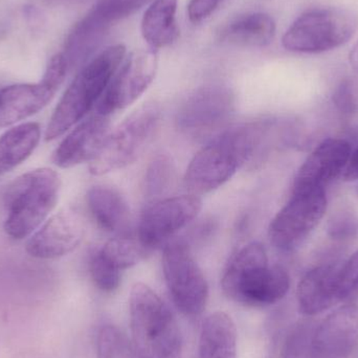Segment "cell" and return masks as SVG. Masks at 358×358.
<instances>
[{
  "label": "cell",
  "mask_w": 358,
  "mask_h": 358,
  "mask_svg": "<svg viewBox=\"0 0 358 358\" xmlns=\"http://www.w3.org/2000/svg\"><path fill=\"white\" fill-rule=\"evenodd\" d=\"M275 125V120H260L221 132L189 162L183 178L187 191L198 196L222 187L264 150Z\"/></svg>",
  "instance_id": "1"
},
{
  "label": "cell",
  "mask_w": 358,
  "mask_h": 358,
  "mask_svg": "<svg viewBox=\"0 0 358 358\" xmlns=\"http://www.w3.org/2000/svg\"><path fill=\"white\" fill-rule=\"evenodd\" d=\"M221 286L225 296L234 302L248 307H266L287 294L290 278L283 267L269 265L262 244L252 242L231 257Z\"/></svg>",
  "instance_id": "2"
},
{
  "label": "cell",
  "mask_w": 358,
  "mask_h": 358,
  "mask_svg": "<svg viewBox=\"0 0 358 358\" xmlns=\"http://www.w3.org/2000/svg\"><path fill=\"white\" fill-rule=\"evenodd\" d=\"M125 56V45L115 44L101 52L79 71L50 117L45 141L60 138L85 119L100 102Z\"/></svg>",
  "instance_id": "3"
},
{
  "label": "cell",
  "mask_w": 358,
  "mask_h": 358,
  "mask_svg": "<svg viewBox=\"0 0 358 358\" xmlns=\"http://www.w3.org/2000/svg\"><path fill=\"white\" fill-rule=\"evenodd\" d=\"M131 342L142 358H183L182 338L169 306L148 285L136 283L129 298Z\"/></svg>",
  "instance_id": "4"
},
{
  "label": "cell",
  "mask_w": 358,
  "mask_h": 358,
  "mask_svg": "<svg viewBox=\"0 0 358 358\" xmlns=\"http://www.w3.org/2000/svg\"><path fill=\"white\" fill-rule=\"evenodd\" d=\"M60 189V176L50 168L31 170L12 181L3 197L6 235L14 240L31 237L56 208Z\"/></svg>",
  "instance_id": "5"
},
{
  "label": "cell",
  "mask_w": 358,
  "mask_h": 358,
  "mask_svg": "<svg viewBox=\"0 0 358 358\" xmlns=\"http://www.w3.org/2000/svg\"><path fill=\"white\" fill-rule=\"evenodd\" d=\"M162 109L157 103L143 105L108 134L90 171L100 176L127 167L136 162L159 129Z\"/></svg>",
  "instance_id": "6"
},
{
  "label": "cell",
  "mask_w": 358,
  "mask_h": 358,
  "mask_svg": "<svg viewBox=\"0 0 358 358\" xmlns=\"http://www.w3.org/2000/svg\"><path fill=\"white\" fill-rule=\"evenodd\" d=\"M357 15L341 8H321L301 15L282 38L289 52L320 54L344 45L355 36Z\"/></svg>",
  "instance_id": "7"
},
{
  "label": "cell",
  "mask_w": 358,
  "mask_h": 358,
  "mask_svg": "<svg viewBox=\"0 0 358 358\" xmlns=\"http://www.w3.org/2000/svg\"><path fill=\"white\" fill-rule=\"evenodd\" d=\"M163 271L166 285L178 310L191 317L202 315L208 304V282L183 240H171L166 244Z\"/></svg>",
  "instance_id": "8"
},
{
  "label": "cell",
  "mask_w": 358,
  "mask_h": 358,
  "mask_svg": "<svg viewBox=\"0 0 358 358\" xmlns=\"http://www.w3.org/2000/svg\"><path fill=\"white\" fill-rule=\"evenodd\" d=\"M326 210L325 189L294 192L269 224L271 243L280 252H294L315 231Z\"/></svg>",
  "instance_id": "9"
},
{
  "label": "cell",
  "mask_w": 358,
  "mask_h": 358,
  "mask_svg": "<svg viewBox=\"0 0 358 358\" xmlns=\"http://www.w3.org/2000/svg\"><path fill=\"white\" fill-rule=\"evenodd\" d=\"M64 54L48 61L38 83L15 84L0 90V128L14 125L41 111L54 99L69 71Z\"/></svg>",
  "instance_id": "10"
},
{
  "label": "cell",
  "mask_w": 358,
  "mask_h": 358,
  "mask_svg": "<svg viewBox=\"0 0 358 358\" xmlns=\"http://www.w3.org/2000/svg\"><path fill=\"white\" fill-rule=\"evenodd\" d=\"M201 208V199L194 194L155 200L141 215L136 238L150 252L171 241L199 215Z\"/></svg>",
  "instance_id": "11"
},
{
  "label": "cell",
  "mask_w": 358,
  "mask_h": 358,
  "mask_svg": "<svg viewBox=\"0 0 358 358\" xmlns=\"http://www.w3.org/2000/svg\"><path fill=\"white\" fill-rule=\"evenodd\" d=\"M159 67L157 50H140L124 59L100 102L96 113L113 115L134 104L152 83Z\"/></svg>",
  "instance_id": "12"
},
{
  "label": "cell",
  "mask_w": 358,
  "mask_h": 358,
  "mask_svg": "<svg viewBox=\"0 0 358 358\" xmlns=\"http://www.w3.org/2000/svg\"><path fill=\"white\" fill-rule=\"evenodd\" d=\"M235 109V96L227 86H203L182 103L176 115V125L183 134L204 136L225 125Z\"/></svg>",
  "instance_id": "13"
},
{
  "label": "cell",
  "mask_w": 358,
  "mask_h": 358,
  "mask_svg": "<svg viewBox=\"0 0 358 358\" xmlns=\"http://www.w3.org/2000/svg\"><path fill=\"white\" fill-rule=\"evenodd\" d=\"M358 344V308L344 304L313 328L306 358H349Z\"/></svg>",
  "instance_id": "14"
},
{
  "label": "cell",
  "mask_w": 358,
  "mask_h": 358,
  "mask_svg": "<svg viewBox=\"0 0 358 358\" xmlns=\"http://www.w3.org/2000/svg\"><path fill=\"white\" fill-rule=\"evenodd\" d=\"M85 224L75 210L57 213L29 237L25 250L29 256L42 260L61 258L73 252L83 241Z\"/></svg>",
  "instance_id": "15"
},
{
  "label": "cell",
  "mask_w": 358,
  "mask_h": 358,
  "mask_svg": "<svg viewBox=\"0 0 358 358\" xmlns=\"http://www.w3.org/2000/svg\"><path fill=\"white\" fill-rule=\"evenodd\" d=\"M351 155V146L343 138H328L319 145L303 163L292 183V191L325 189L344 172Z\"/></svg>",
  "instance_id": "16"
},
{
  "label": "cell",
  "mask_w": 358,
  "mask_h": 358,
  "mask_svg": "<svg viewBox=\"0 0 358 358\" xmlns=\"http://www.w3.org/2000/svg\"><path fill=\"white\" fill-rule=\"evenodd\" d=\"M109 127V117L100 113L81 122L52 153L55 165L69 169L87 162L92 163L108 136Z\"/></svg>",
  "instance_id": "17"
},
{
  "label": "cell",
  "mask_w": 358,
  "mask_h": 358,
  "mask_svg": "<svg viewBox=\"0 0 358 358\" xmlns=\"http://www.w3.org/2000/svg\"><path fill=\"white\" fill-rule=\"evenodd\" d=\"M341 264L325 263L307 271L296 289L299 309L313 317L338 303V275Z\"/></svg>",
  "instance_id": "18"
},
{
  "label": "cell",
  "mask_w": 358,
  "mask_h": 358,
  "mask_svg": "<svg viewBox=\"0 0 358 358\" xmlns=\"http://www.w3.org/2000/svg\"><path fill=\"white\" fill-rule=\"evenodd\" d=\"M88 210L99 227L117 236L127 235L130 208L125 197L115 187L99 185L90 187L86 195Z\"/></svg>",
  "instance_id": "19"
},
{
  "label": "cell",
  "mask_w": 358,
  "mask_h": 358,
  "mask_svg": "<svg viewBox=\"0 0 358 358\" xmlns=\"http://www.w3.org/2000/svg\"><path fill=\"white\" fill-rule=\"evenodd\" d=\"M198 358H237V329L227 313H212L204 320Z\"/></svg>",
  "instance_id": "20"
},
{
  "label": "cell",
  "mask_w": 358,
  "mask_h": 358,
  "mask_svg": "<svg viewBox=\"0 0 358 358\" xmlns=\"http://www.w3.org/2000/svg\"><path fill=\"white\" fill-rule=\"evenodd\" d=\"M178 0H153L141 24V31L145 41L150 48L171 45L179 37V27L176 21Z\"/></svg>",
  "instance_id": "21"
},
{
  "label": "cell",
  "mask_w": 358,
  "mask_h": 358,
  "mask_svg": "<svg viewBox=\"0 0 358 358\" xmlns=\"http://www.w3.org/2000/svg\"><path fill=\"white\" fill-rule=\"evenodd\" d=\"M41 128L29 122L10 128L0 136V176L27 161L39 144Z\"/></svg>",
  "instance_id": "22"
},
{
  "label": "cell",
  "mask_w": 358,
  "mask_h": 358,
  "mask_svg": "<svg viewBox=\"0 0 358 358\" xmlns=\"http://www.w3.org/2000/svg\"><path fill=\"white\" fill-rule=\"evenodd\" d=\"M275 22L265 13H250L231 21L223 31V38L236 45L265 48L273 42Z\"/></svg>",
  "instance_id": "23"
},
{
  "label": "cell",
  "mask_w": 358,
  "mask_h": 358,
  "mask_svg": "<svg viewBox=\"0 0 358 358\" xmlns=\"http://www.w3.org/2000/svg\"><path fill=\"white\" fill-rule=\"evenodd\" d=\"M176 176V164L172 157L166 153L155 155L145 173V197L151 201L161 199L171 189Z\"/></svg>",
  "instance_id": "24"
},
{
  "label": "cell",
  "mask_w": 358,
  "mask_h": 358,
  "mask_svg": "<svg viewBox=\"0 0 358 358\" xmlns=\"http://www.w3.org/2000/svg\"><path fill=\"white\" fill-rule=\"evenodd\" d=\"M100 250L105 259L121 271L140 263L149 252L138 238L128 235L117 236L108 240L101 246Z\"/></svg>",
  "instance_id": "25"
},
{
  "label": "cell",
  "mask_w": 358,
  "mask_h": 358,
  "mask_svg": "<svg viewBox=\"0 0 358 358\" xmlns=\"http://www.w3.org/2000/svg\"><path fill=\"white\" fill-rule=\"evenodd\" d=\"M96 358H142L131 340L119 328L106 325L101 328L96 338Z\"/></svg>",
  "instance_id": "26"
},
{
  "label": "cell",
  "mask_w": 358,
  "mask_h": 358,
  "mask_svg": "<svg viewBox=\"0 0 358 358\" xmlns=\"http://www.w3.org/2000/svg\"><path fill=\"white\" fill-rule=\"evenodd\" d=\"M90 273L94 285L102 292L110 294L121 284L122 271L105 259L100 248H94L90 252Z\"/></svg>",
  "instance_id": "27"
},
{
  "label": "cell",
  "mask_w": 358,
  "mask_h": 358,
  "mask_svg": "<svg viewBox=\"0 0 358 358\" xmlns=\"http://www.w3.org/2000/svg\"><path fill=\"white\" fill-rule=\"evenodd\" d=\"M327 233L336 241H351L358 238V214L350 208H342L330 216Z\"/></svg>",
  "instance_id": "28"
},
{
  "label": "cell",
  "mask_w": 358,
  "mask_h": 358,
  "mask_svg": "<svg viewBox=\"0 0 358 358\" xmlns=\"http://www.w3.org/2000/svg\"><path fill=\"white\" fill-rule=\"evenodd\" d=\"M152 1L153 0H100L92 10L109 24L131 16L136 10Z\"/></svg>",
  "instance_id": "29"
},
{
  "label": "cell",
  "mask_w": 358,
  "mask_h": 358,
  "mask_svg": "<svg viewBox=\"0 0 358 358\" xmlns=\"http://www.w3.org/2000/svg\"><path fill=\"white\" fill-rule=\"evenodd\" d=\"M338 303L353 304L358 299V250L344 264L338 275Z\"/></svg>",
  "instance_id": "30"
},
{
  "label": "cell",
  "mask_w": 358,
  "mask_h": 358,
  "mask_svg": "<svg viewBox=\"0 0 358 358\" xmlns=\"http://www.w3.org/2000/svg\"><path fill=\"white\" fill-rule=\"evenodd\" d=\"M332 102L341 113L350 115L358 113V82L344 79L334 90Z\"/></svg>",
  "instance_id": "31"
},
{
  "label": "cell",
  "mask_w": 358,
  "mask_h": 358,
  "mask_svg": "<svg viewBox=\"0 0 358 358\" xmlns=\"http://www.w3.org/2000/svg\"><path fill=\"white\" fill-rule=\"evenodd\" d=\"M313 328L308 324L298 326L288 336L283 349V358H306Z\"/></svg>",
  "instance_id": "32"
},
{
  "label": "cell",
  "mask_w": 358,
  "mask_h": 358,
  "mask_svg": "<svg viewBox=\"0 0 358 358\" xmlns=\"http://www.w3.org/2000/svg\"><path fill=\"white\" fill-rule=\"evenodd\" d=\"M221 0H191L187 6V15L189 20L199 22L210 16L217 8Z\"/></svg>",
  "instance_id": "33"
},
{
  "label": "cell",
  "mask_w": 358,
  "mask_h": 358,
  "mask_svg": "<svg viewBox=\"0 0 358 358\" xmlns=\"http://www.w3.org/2000/svg\"><path fill=\"white\" fill-rule=\"evenodd\" d=\"M342 178L346 181L357 180L358 179V146L355 152H351L348 164L342 173Z\"/></svg>",
  "instance_id": "34"
}]
</instances>
